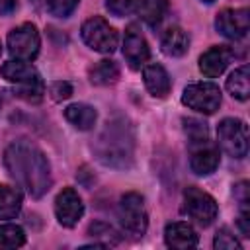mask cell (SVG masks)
Returning <instances> with one entry per match:
<instances>
[{"mask_svg": "<svg viewBox=\"0 0 250 250\" xmlns=\"http://www.w3.org/2000/svg\"><path fill=\"white\" fill-rule=\"evenodd\" d=\"M4 166L10 178L31 197H43L51 184V164L47 156L29 141H14L4 150Z\"/></svg>", "mask_w": 250, "mask_h": 250, "instance_id": "cell-1", "label": "cell"}, {"mask_svg": "<svg viewBox=\"0 0 250 250\" xmlns=\"http://www.w3.org/2000/svg\"><path fill=\"white\" fill-rule=\"evenodd\" d=\"M133 127L123 117L107 121L94 145L98 160L111 168H129L133 162Z\"/></svg>", "mask_w": 250, "mask_h": 250, "instance_id": "cell-2", "label": "cell"}, {"mask_svg": "<svg viewBox=\"0 0 250 250\" xmlns=\"http://www.w3.org/2000/svg\"><path fill=\"white\" fill-rule=\"evenodd\" d=\"M0 74L2 78H6L10 84L16 86L18 98L31 104H37L43 100V94H45L43 80L39 72L29 64V61H20V59L8 61L0 66Z\"/></svg>", "mask_w": 250, "mask_h": 250, "instance_id": "cell-3", "label": "cell"}, {"mask_svg": "<svg viewBox=\"0 0 250 250\" xmlns=\"http://www.w3.org/2000/svg\"><path fill=\"white\" fill-rule=\"evenodd\" d=\"M117 219L125 234H129L131 238H143L148 227V215L143 195L137 191L125 193L117 203Z\"/></svg>", "mask_w": 250, "mask_h": 250, "instance_id": "cell-4", "label": "cell"}, {"mask_svg": "<svg viewBox=\"0 0 250 250\" xmlns=\"http://www.w3.org/2000/svg\"><path fill=\"white\" fill-rule=\"evenodd\" d=\"M80 35L82 41L98 53H113L117 49V31L102 16L88 18L80 27Z\"/></svg>", "mask_w": 250, "mask_h": 250, "instance_id": "cell-5", "label": "cell"}, {"mask_svg": "<svg viewBox=\"0 0 250 250\" xmlns=\"http://www.w3.org/2000/svg\"><path fill=\"white\" fill-rule=\"evenodd\" d=\"M217 139L221 148L232 158H244L248 152V127L244 121L227 117L217 125Z\"/></svg>", "mask_w": 250, "mask_h": 250, "instance_id": "cell-6", "label": "cell"}, {"mask_svg": "<svg viewBox=\"0 0 250 250\" xmlns=\"http://www.w3.org/2000/svg\"><path fill=\"white\" fill-rule=\"evenodd\" d=\"M182 104L197 113L211 115L221 105V90L213 82H193L184 88Z\"/></svg>", "mask_w": 250, "mask_h": 250, "instance_id": "cell-7", "label": "cell"}, {"mask_svg": "<svg viewBox=\"0 0 250 250\" xmlns=\"http://www.w3.org/2000/svg\"><path fill=\"white\" fill-rule=\"evenodd\" d=\"M182 211L191 219L195 221L197 225L201 227H209L215 219H217V213H219V207H217V201L203 189L199 188H188L184 191V205H182Z\"/></svg>", "mask_w": 250, "mask_h": 250, "instance_id": "cell-8", "label": "cell"}, {"mask_svg": "<svg viewBox=\"0 0 250 250\" xmlns=\"http://www.w3.org/2000/svg\"><path fill=\"white\" fill-rule=\"evenodd\" d=\"M41 37L33 23H21L8 33V51L14 59L33 61L39 55Z\"/></svg>", "mask_w": 250, "mask_h": 250, "instance_id": "cell-9", "label": "cell"}, {"mask_svg": "<svg viewBox=\"0 0 250 250\" xmlns=\"http://www.w3.org/2000/svg\"><path fill=\"white\" fill-rule=\"evenodd\" d=\"M215 27L227 39H242L250 29V12L248 8H234L223 10L217 14Z\"/></svg>", "mask_w": 250, "mask_h": 250, "instance_id": "cell-10", "label": "cell"}, {"mask_svg": "<svg viewBox=\"0 0 250 250\" xmlns=\"http://www.w3.org/2000/svg\"><path fill=\"white\" fill-rule=\"evenodd\" d=\"M55 215H57V221L66 229L74 227L82 219L84 203L74 188H64L62 191H59L55 199Z\"/></svg>", "mask_w": 250, "mask_h": 250, "instance_id": "cell-11", "label": "cell"}, {"mask_svg": "<svg viewBox=\"0 0 250 250\" xmlns=\"http://www.w3.org/2000/svg\"><path fill=\"white\" fill-rule=\"evenodd\" d=\"M123 57H125L127 64L133 70H139L141 66H145V62L150 57L146 39L143 37V33L135 25H129L127 31H125V37H123Z\"/></svg>", "mask_w": 250, "mask_h": 250, "instance_id": "cell-12", "label": "cell"}, {"mask_svg": "<svg viewBox=\"0 0 250 250\" xmlns=\"http://www.w3.org/2000/svg\"><path fill=\"white\" fill-rule=\"evenodd\" d=\"M219 148L207 143L201 145H193L191 146V156H189V168L191 172H195L197 176H209L217 170L219 166Z\"/></svg>", "mask_w": 250, "mask_h": 250, "instance_id": "cell-13", "label": "cell"}, {"mask_svg": "<svg viewBox=\"0 0 250 250\" xmlns=\"http://www.w3.org/2000/svg\"><path fill=\"white\" fill-rule=\"evenodd\" d=\"M232 59V51L227 47H211L199 57V70L207 78L221 76Z\"/></svg>", "mask_w": 250, "mask_h": 250, "instance_id": "cell-14", "label": "cell"}, {"mask_svg": "<svg viewBox=\"0 0 250 250\" xmlns=\"http://www.w3.org/2000/svg\"><path fill=\"white\" fill-rule=\"evenodd\" d=\"M143 78H145V86L146 90L154 96V98H166L170 94V88H172V82H170V76L166 72V68L158 62H150V64H145L143 68Z\"/></svg>", "mask_w": 250, "mask_h": 250, "instance_id": "cell-15", "label": "cell"}, {"mask_svg": "<svg viewBox=\"0 0 250 250\" xmlns=\"http://www.w3.org/2000/svg\"><path fill=\"white\" fill-rule=\"evenodd\" d=\"M164 240L166 246L170 248H178V250H186V248H193L197 246V232L193 230L191 225L178 221V223H170L164 230Z\"/></svg>", "mask_w": 250, "mask_h": 250, "instance_id": "cell-16", "label": "cell"}, {"mask_svg": "<svg viewBox=\"0 0 250 250\" xmlns=\"http://www.w3.org/2000/svg\"><path fill=\"white\" fill-rule=\"evenodd\" d=\"M160 47L168 57H184L189 49V37L182 27H170L164 31Z\"/></svg>", "mask_w": 250, "mask_h": 250, "instance_id": "cell-17", "label": "cell"}, {"mask_svg": "<svg viewBox=\"0 0 250 250\" xmlns=\"http://www.w3.org/2000/svg\"><path fill=\"white\" fill-rule=\"evenodd\" d=\"M64 117L70 125H74L80 131H90L96 125L98 111L88 104H70L64 109Z\"/></svg>", "mask_w": 250, "mask_h": 250, "instance_id": "cell-18", "label": "cell"}, {"mask_svg": "<svg viewBox=\"0 0 250 250\" xmlns=\"http://www.w3.org/2000/svg\"><path fill=\"white\" fill-rule=\"evenodd\" d=\"M168 12V0H137V14L139 18L150 25L156 27Z\"/></svg>", "mask_w": 250, "mask_h": 250, "instance_id": "cell-19", "label": "cell"}, {"mask_svg": "<svg viewBox=\"0 0 250 250\" xmlns=\"http://www.w3.org/2000/svg\"><path fill=\"white\" fill-rule=\"evenodd\" d=\"M227 90L230 92L232 98L244 102L250 96V70L248 64H242L238 68H234L230 72V76L227 78Z\"/></svg>", "mask_w": 250, "mask_h": 250, "instance_id": "cell-20", "label": "cell"}, {"mask_svg": "<svg viewBox=\"0 0 250 250\" xmlns=\"http://www.w3.org/2000/svg\"><path fill=\"white\" fill-rule=\"evenodd\" d=\"M23 195L18 188L0 186V219H14L21 211Z\"/></svg>", "mask_w": 250, "mask_h": 250, "instance_id": "cell-21", "label": "cell"}, {"mask_svg": "<svg viewBox=\"0 0 250 250\" xmlns=\"http://www.w3.org/2000/svg\"><path fill=\"white\" fill-rule=\"evenodd\" d=\"M119 78V66L115 64V61L104 59L100 62H96L90 68V82L96 86H109L115 84Z\"/></svg>", "mask_w": 250, "mask_h": 250, "instance_id": "cell-22", "label": "cell"}, {"mask_svg": "<svg viewBox=\"0 0 250 250\" xmlns=\"http://www.w3.org/2000/svg\"><path fill=\"white\" fill-rule=\"evenodd\" d=\"M25 244V232L20 225H0V248H20Z\"/></svg>", "mask_w": 250, "mask_h": 250, "instance_id": "cell-23", "label": "cell"}, {"mask_svg": "<svg viewBox=\"0 0 250 250\" xmlns=\"http://www.w3.org/2000/svg\"><path fill=\"white\" fill-rule=\"evenodd\" d=\"M184 125H186V135L189 139V146L209 141V131H207V125L203 121H199V119H184Z\"/></svg>", "mask_w": 250, "mask_h": 250, "instance_id": "cell-24", "label": "cell"}, {"mask_svg": "<svg viewBox=\"0 0 250 250\" xmlns=\"http://www.w3.org/2000/svg\"><path fill=\"white\" fill-rule=\"evenodd\" d=\"M45 8L55 18H68L80 4V0H43Z\"/></svg>", "mask_w": 250, "mask_h": 250, "instance_id": "cell-25", "label": "cell"}, {"mask_svg": "<svg viewBox=\"0 0 250 250\" xmlns=\"http://www.w3.org/2000/svg\"><path fill=\"white\" fill-rule=\"evenodd\" d=\"M213 246L217 250H240V242L234 238V234L229 232V229H221L215 238H213Z\"/></svg>", "mask_w": 250, "mask_h": 250, "instance_id": "cell-26", "label": "cell"}, {"mask_svg": "<svg viewBox=\"0 0 250 250\" xmlns=\"http://www.w3.org/2000/svg\"><path fill=\"white\" fill-rule=\"evenodd\" d=\"M49 94L55 102H62L66 98H70L72 94V86L66 82V80H59V82H53L51 88H49Z\"/></svg>", "mask_w": 250, "mask_h": 250, "instance_id": "cell-27", "label": "cell"}, {"mask_svg": "<svg viewBox=\"0 0 250 250\" xmlns=\"http://www.w3.org/2000/svg\"><path fill=\"white\" fill-rule=\"evenodd\" d=\"M105 6L107 10L113 14V16H127L133 6H135V0H105Z\"/></svg>", "mask_w": 250, "mask_h": 250, "instance_id": "cell-28", "label": "cell"}, {"mask_svg": "<svg viewBox=\"0 0 250 250\" xmlns=\"http://www.w3.org/2000/svg\"><path fill=\"white\" fill-rule=\"evenodd\" d=\"M88 232H90L92 236H107L109 244H111V242H115V234H117V232H115L107 223H102V221L92 223V225H90V229H88Z\"/></svg>", "mask_w": 250, "mask_h": 250, "instance_id": "cell-29", "label": "cell"}, {"mask_svg": "<svg viewBox=\"0 0 250 250\" xmlns=\"http://www.w3.org/2000/svg\"><path fill=\"white\" fill-rule=\"evenodd\" d=\"M16 2L18 0H0V16H8L16 10Z\"/></svg>", "mask_w": 250, "mask_h": 250, "instance_id": "cell-30", "label": "cell"}, {"mask_svg": "<svg viewBox=\"0 0 250 250\" xmlns=\"http://www.w3.org/2000/svg\"><path fill=\"white\" fill-rule=\"evenodd\" d=\"M201 2H205V4H213L215 0H201Z\"/></svg>", "mask_w": 250, "mask_h": 250, "instance_id": "cell-31", "label": "cell"}, {"mask_svg": "<svg viewBox=\"0 0 250 250\" xmlns=\"http://www.w3.org/2000/svg\"><path fill=\"white\" fill-rule=\"evenodd\" d=\"M0 55H2V45H0Z\"/></svg>", "mask_w": 250, "mask_h": 250, "instance_id": "cell-32", "label": "cell"}]
</instances>
